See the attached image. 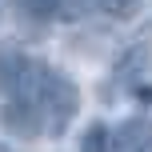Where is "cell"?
<instances>
[{
  "label": "cell",
  "mask_w": 152,
  "mask_h": 152,
  "mask_svg": "<svg viewBox=\"0 0 152 152\" xmlns=\"http://www.w3.org/2000/svg\"><path fill=\"white\" fill-rule=\"evenodd\" d=\"M76 108H80V92L64 72H56L52 64L44 68V80L36 88V112H40V128L44 136H60L64 128L72 124Z\"/></svg>",
  "instance_id": "1"
},
{
  "label": "cell",
  "mask_w": 152,
  "mask_h": 152,
  "mask_svg": "<svg viewBox=\"0 0 152 152\" xmlns=\"http://www.w3.org/2000/svg\"><path fill=\"white\" fill-rule=\"evenodd\" d=\"M152 148V116H128L108 128V152H148Z\"/></svg>",
  "instance_id": "2"
},
{
  "label": "cell",
  "mask_w": 152,
  "mask_h": 152,
  "mask_svg": "<svg viewBox=\"0 0 152 152\" xmlns=\"http://www.w3.org/2000/svg\"><path fill=\"white\" fill-rule=\"evenodd\" d=\"M80 152H108V124H88L80 136Z\"/></svg>",
  "instance_id": "3"
},
{
  "label": "cell",
  "mask_w": 152,
  "mask_h": 152,
  "mask_svg": "<svg viewBox=\"0 0 152 152\" xmlns=\"http://www.w3.org/2000/svg\"><path fill=\"white\" fill-rule=\"evenodd\" d=\"M16 4H20L24 16H32V20H48V16L60 12V0H16Z\"/></svg>",
  "instance_id": "4"
},
{
  "label": "cell",
  "mask_w": 152,
  "mask_h": 152,
  "mask_svg": "<svg viewBox=\"0 0 152 152\" xmlns=\"http://www.w3.org/2000/svg\"><path fill=\"white\" fill-rule=\"evenodd\" d=\"M96 4L104 8L108 16H116V20H128V16L140 8V0H96Z\"/></svg>",
  "instance_id": "5"
},
{
  "label": "cell",
  "mask_w": 152,
  "mask_h": 152,
  "mask_svg": "<svg viewBox=\"0 0 152 152\" xmlns=\"http://www.w3.org/2000/svg\"><path fill=\"white\" fill-rule=\"evenodd\" d=\"M148 152H152V148H148Z\"/></svg>",
  "instance_id": "6"
}]
</instances>
